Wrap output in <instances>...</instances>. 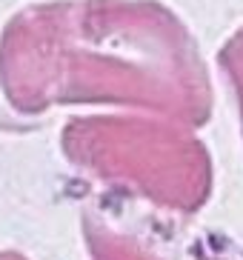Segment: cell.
<instances>
[{"mask_svg": "<svg viewBox=\"0 0 243 260\" xmlns=\"http://www.w3.org/2000/svg\"><path fill=\"white\" fill-rule=\"evenodd\" d=\"M0 260H32V257L17 252V249H0Z\"/></svg>", "mask_w": 243, "mask_h": 260, "instance_id": "cell-5", "label": "cell"}, {"mask_svg": "<svg viewBox=\"0 0 243 260\" xmlns=\"http://www.w3.org/2000/svg\"><path fill=\"white\" fill-rule=\"evenodd\" d=\"M69 166L109 194L192 217L215 191V160L198 129L143 112L72 115L60 129Z\"/></svg>", "mask_w": 243, "mask_h": 260, "instance_id": "cell-2", "label": "cell"}, {"mask_svg": "<svg viewBox=\"0 0 243 260\" xmlns=\"http://www.w3.org/2000/svg\"><path fill=\"white\" fill-rule=\"evenodd\" d=\"M0 94L40 117L66 106L143 112L200 129L215 106L198 38L160 0H43L0 29Z\"/></svg>", "mask_w": 243, "mask_h": 260, "instance_id": "cell-1", "label": "cell"}, {"mask_svg": "<svg viewBox=\"0 0 243 260\" xmlns=\"http://www.w3.org/2000/svg\"><path fill=\"white\" fill-rule=\"evenodd\" d=\"M80 232L92 260H180L175 237L140 214H112L103 203H89Z\"/></svg>", "mask_w": 243, "mask_h": 260, "instance_id": "cell-3", "label": "cell"}, {"mask_svg": "<svg viewBox=\"0 0 243 260\" xmlns=\"http://www.w3.org/2000/svg\"><path fill=\"white\" fill-rule=\"evenodd\" d=\"M218 69L223 72L229 89L235 94L237 120H240V135H243V23L229 35L226 43L221 46V52H218Z\"/></svg>", "mask_w": 243, "mask_h": 260, "instance_id": "cell-4", "label": "cell"}]
</instances>
